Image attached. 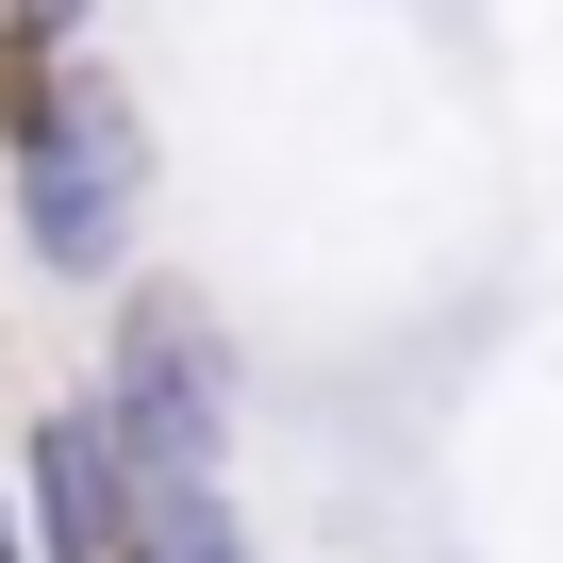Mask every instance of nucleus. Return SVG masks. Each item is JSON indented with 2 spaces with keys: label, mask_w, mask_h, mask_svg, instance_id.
<instances>
[{
  "label": "nucleus",
  "mask_w": 563,
  "mask_h": 563,
  "mask_svg": "<svg viewBox=\"0 0 563 563\" xmlns=\"http://www.w3.org/2000/svg\"><path fill=\"white\" fill-rule=\"evenodd\" d=\"M0 150H18V232H34V265H67V282H117V265H133L150 133H133L117 67H51L18 117H0Z\"/></svg>",
  "instance_id": "f257e3e1"
},
{
  "label": "nucleus",
  "mask_w": 563,
  "mask_h": 563,
  "mask_svg": "<svg viewBox=\"0 0 563 563\" xmlns=\"http://www.w3.org/2000/svg\"><path fill=\"white\" fill-rule=\"evenodd\" d=\"M84 415L117 431V464H133L150 497L216 481V431H232V349H216V316L183 299V282H133V299H117V365H100V398H84Z\"/></svg>",
  "instance_id": "f03ea898"
},
{
  "label": "nucleus",
  "mask_w": 563,
  "mask_h": 563,
  "mask_svg": "<svg viewBox=\"0 0 563 563\" xmlns=\"http://www.w3.org/2000/svg\"><path fill=\"white\" fill-rule=\"evenodd\" d=\"M133 514H150V481L117 464V431H100V415H51V431H34V514H18V530H34L51 563H133Z\"/></svg>",
  "instance_id": "7ed1b4c3"
},
{
  "label": "nucleus",
  "mask_w": 563,
  "mask_h": 563,
  "mask_svg": "<svg viewBox=\"0 0 563 563\" xmlns=\"http://www.w3.org/2000/svg\"><path fill=\"white\" fill-rule=\"evenodd\" d=\"M133 563H249V530H232V497H216V481H183V497H150V514H133Z\"/></svg>",
  "instance_id": "20e7f679"
},
{
  "label": "nucleus",
  "mask_w": 563,
  "mask_h": 563,
  "mask_svg": "<svg viewBox=\"0 0 563 563\" xmlns=\"http://www.w3.org/2000/svg\"><path fill=\"white\" fill-rule=\"evenodd\" d=\"M0 18H34V34H67V18H84V0H0Z\"/></svg>",
  "instance_id": "39448f33"
},
{
  "label": "nucleus",
  "mask_w": 563,
  "mask_h": 563,
  "mask_svg": "<svg viewBox=\"0 0 563 563\" xmlns=\"http://www.w3.org/2000/svg\"><path fill=\"white\" fill-rule=\"evenodd\" d=\"M0 563H34V530H18V514H0Z\"/></svg>",
  "instance_id": "423d86ee"
}]
</instances>
